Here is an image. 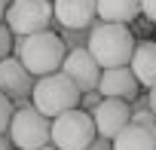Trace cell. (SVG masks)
<instances>
[{"label": "cell", "mask_w": 156, "mask_h": 150, "mask_svg": "<svg viewBox=\"0 0 156 150\" xmlns=\"http://www.w3.org/2000/svg\"><path fill=\"white\" fill-rule=\"evenodd\" d=\"M64 55H67V46L61 43V37L55 31H43V34L16 40V58L22 61V67L31 73L34 80L61 73Z\"/></svg>", "instance_id": "obj_1"}, {"label": "cell", "mask_w": 156, "mask_h": 150, "mask_svg": "<svg viewBox=\"0 0 156 150\" xmlns=\"http://www.w3.org/2000/svg\"><path fill=\"white\" fill-rule=\"evenodd\" d=\"M89 55L98 61L101 70L110 67H129L132 55H135V37L126 25H104L98 22L89 31V43H86Z\"/></svg>", "instance_id": "obj_2"}, {"label": "cell", "mask_w": 156, "mask_h": 150, "mask_svg": "<svg viewBox=\"0 0 156 150\" xmlns=\"http://www.w3.org/2000/svg\"><path fill=\"white\" fill-rule=\"evenodd\" d=\"M31 107L37 113H43L46 120H55L67 110L80 107V89H76L64 73H52V77H43L34 83L31 92Z\"/></svg>", "instance_id": "obj_3"}, {"label": "cell", "mask_w": 156, "mask_h": 150, "mask_svg": "<svg viewBox=\"0 0 156 150\" xmlns=\"http://www.w3.org/2000/svg\"><path fill=\"white\" fill-rule=\"evenodd\" d=\"M52 22H55V12H52L49 0H12L6 6V19H3V25L19 40L49 31Z\"/></svg>", "instance_id": "obj_4"}, {"label": "cell", "mask_w": 156, "mask_h": 150, "mask_svg": "<svg viewBox=\"0 0 156 150\" xmlns=\"http://www.w3.org/2000/svg\"><path fill=\"white\" fill-rule=\"evenodd\" d=\"M95 138L98 135H95L92 113H86L80 107L52 120V138H49V144L55 150H86Z\"/></svg>", "instance_id": "obj_5"}, {"label": "cell", "mask_w": 156, "mask_h": 150, "mask_svg": "<svg viewBox=\"0 0 156 150\" xmlns=\"http://www.w3.org/2000/svg\"><path fill=\"white\" fill-rule=\"evenodd\" d=\"M6 138L19 150H43V147H49V138H52V120L37 113L31 104H25L12 113Z\"/></svg>", "instance_id": "obj_6"}, {"label": "cell", "mask_w": 156, "mask_h": 150, "mask_svg": "<svg viewBox=\"0 0 156 150\" xmlns=\"http://www.w3.org/2000/svg\"><path fill=\"white\" fill-rule=\"evenodd\" d=\"M61 73L80 89V95L86 92H98V80H101V67L98 61L89 55V49H70L64 55V64H61Z\"/></svg>", "instance_id": "obj_7"}, {"label": "cell", "mask_w": 156, "mask_h": 150, "mask_svg": "<svg viewBox=\"0 0 156 150\" xmlns=\"http://www.w3.org/2000/svg\"><path fill=\"white\" fill-rule=\"evenodd\" d=\"M52 12L61 31H92L98 25V0H55Z\"/></svg>", "instance_id": "obj_8"}, {"label": "cell", "mask_w": 156, "mask_h": 150, "mask_svg": "<svg viewBox=\"0 0 156 150\" xmlns=\"http://www.w3.org/2000/svg\"><path fill=\"white\" fill-rule=\"evenodd\" d=\"M92 123H95V135L101 141H113L132 123V104L129 101H119V98H104L92 110Z\"/></svg>", "instance_id": "obj_9"}, {"label": "cell", "mask_w": 156, "mask_h": 150, "mask_svg": "<svg viewBox=\"0 0 156 150\" xmlns=\"http://www.w3.org/2000/svg\"><path fill=\"white\" fill-rule=\"evenodd\" d=\"M34 77L22 67V61L19 58H3L0 61V95H6L9 101H22V107H25V98H31V92H34Z\"/></svg>", "instance_id": "obj_10"}, {"label": "cell", "mask_w": 156, "mask_h": 150, "mask_svg": "<svg viewBox=\"0 0 156 150\" xmlns=\"http://www.w3.org/2000/svg\"><path fill=\"white\" fill-rule=\"evenodd\" d=\"M98 95H101V98H119V101L135 104V95H138V80H135V73H132L129 67H110V70H101Z\"/></svg>", "instance_id": "obj_11"}, {"label": "cell", "mask_w": 156, "mask_h": 150, "mask_svg": "<svg viewBox=\"0 0 156 150\" xmlns=\"http://www.w3.org/2000/svg\"><path fill=\"white\" fill-rule=\"evenodd\" d=\"M129 70L135 73L138 86L153 89L156 86V40H144L135 46V55L129 61Z\"/></svg>", "instance_id": "obj_12"}, {"label": "cell", "mask_w": 156, "mask_h": 150, "mask_svg": "<svg viewBox=\"0 0 156 150\" xmlns=\"http://www.w3.org/2000/svg\"><path fill=\"white\" fill-rule=\"evenodd\" d=\"M141 16V0H98V19L104 25H126Z\"/></svg>", "instance_id": "obj_13"}, {"label": "cell", "mask_w": 156, "mask_h": 150, "mask_svg": "<svg viewBox=\"0 0 156 150\" xmlns=\"http://www.w3.org/2000/svg\"><path fill=\"white\" fill-rule=\"evenodd\" d=\"M110 147H113V150H156V132L129 123V126L110 141Z\"/></svg>", "instance_id": "obj_14"}, {"label": "cell", "mask_w": 156, "mask_h": 150, "mask_svg": "<svg viewBox=\"0 0 156 150\" xmlns=\"http://www.w3.org/2000/svg\"><path fill=\"white\" fill-rule=\"evenodd\" d=\"M132 123H135V126H144V129H153V132H156V113L147 107V98L132 104Z\"/></svg>", "instance_id": "obj_15"}, {"label": "cell", "mask_w": 156, "mask_h": 150, "mask_svg": "<svg viewBox=\"0 0 156 150\" xmlns=\"http://www.w3.org/2000/svg\"><path fill=\"white\" fill-rule=\"evenodd\" d=\"M12 101L6 95H0V135H6L9 132V123H12Z\"/></svg>", "instance_id": "obj_16"}, {"label": "cell", "mask_w": 156, "mask_h": 150, "mask_svg": "<svg viewBox=\"0 0 156 150\" xmlns=\"http://www.w3.org/2000/svg\"><path fill=\"white\" fill-rule=\"evenodd\" d=\"M12 31L3 25V22H0V61H3V58H9V52H12Z\"/></svg>", "instance_id": "obj_17"}, {"label": "cell", "mask_w": 156, "mask_h": 150, "mask_svg": "<svg viewBox=\"0 0 156 150\" xmlns=\"http://www.w3.org/2000/svg\"><path fill=\"white\" fill-rule=\"evenodd\" d=\"M104 98L98 95V92H86V95H80V110H86V113H92L98 104H101Z\"/></svg>", "instance_id": "obj_18"}, {"label": "cell", "mask_w": 156, "mask_h": 150, "mask_svg": "<svg viewBox=\"0 0 156 150\" xmlns=\"http://www.w3.org/2000/svg\"><path fill=\"white\" fill-rule=\"evenodd\" d=\"M141 16L156 25V0H141Z\"/></svg>", "instance_id": "obj_19"}, {"label": "cell", "mask_w": 156, "mask_h": 150, "mask_svg": "<svg viewBox=\"0 0 156 150\" xmlns=\"http://www.w3.org/2000/svg\"><path fill=\"white\" fill-rule=\"evenodd\" d=\"M86 150H113V147H110V141H101V138H95V141H92Z\"/></svg>", "instance_id": "obj_20"}, {"label": "cell", "mask_w": 156, "mask_h": 150, "mask_svg": "<svg viewBox=\"0 0 156 150\" xmlns=\"http://www.w3.org/2000/svg\"><path fill=\"white\" fill-rule=\"evenodd\" d=\"M147 107L156 113V86H153V89H147Z\"/></svg>", "instance_id": "obj_21"}, {"label": "cell", "mask_w": 156, "mask_h": 150, "mask_svg": "<svg viewBox=\"0 0 156 150\" xmlns=\"http://www.w3.org/2000/svg\"><path fill=\"white\" fill-rule=\"evenodd\" d=\"M0 150H12V144H9V138H6V135H0Z\"/></svg>", "instance_id": "obj_22"}, {"label": "cell", "mask_w": 156, "mask_h": 150, "mask_svg": "<svg viewBox=\"0 0 156 150\" xmlns=\"http://www.w3.org/2000/svg\"><path fill=\"white\" fill-rule=\"evenodd\" d=\"M6 6H9V0H0V22L6 19Z\"/></svg>", "instance_id": "obj_23"}, {"label": "cell", "mask_w": 156, "mask_h": 150, "mask_svg": "<svg viewBox=\"0 0 156 150\" xmlns=\"http://www.w3.org/2000/svg\"><path fill=\"white\" fill-rule=\"evenodd\" d=\"M43 150H55V147H52V144H49V147H43Z\"/></svg>", "instance_id": "obj_24"}, {"label": "cell", "mask_w": 156, "mask_h": 150, "mask_svg": "<svg viewBox=\"0 0 156 150\" xmlns=\"http://www.w3.org/2000/svg\"><path fill=\"white\" fill-rule=\"evenodd\" d=\"M9 3H12V0H9Z\"/></svg>", "instance_id": "obj_25"}]
</instances>
